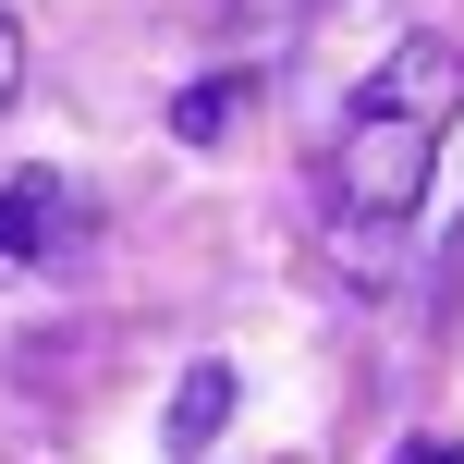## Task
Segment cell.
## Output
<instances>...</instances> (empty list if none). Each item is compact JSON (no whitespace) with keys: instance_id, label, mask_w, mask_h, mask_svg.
Returning a JSON list of instances; mask_svg holds the SVG:
<instances>
[{"instance_id":"obj_1","label":"cell","mask_w":464,"mask_h":464,"mask_svg":"<svg viewBox=\"0 0 464 464\" xmlns=\"http://www.w3.org/2000/svg\"><path fill=\"white\" fill-rule=\"evenodd\" d=\"M464 111V62L452 37H392V62L343 98L330 135V232H403L440 184V135Z\"/></svg>"},{"instance_id":"obj_2","label":"cell","mask_w":464,"mask_h":464,"mask_svg":"<svg viewBox=\"0 0 464 464\" xmlns=\"http://www.w3.org/2000/svg\"><path fill=\"white\" fill-rule=\"evenodd\" d=\"M232 428V367L208 354V367H184V392H171V452H208Z\"/></svg>"},{"instance_id":"obj_3","label":"cell","mask_w":464,"mask_h":464,"mask_svg":"<svg viewBox=\"0 0 464 464\" xmlns=\"http://www.w3.org/2000/svg\"><path fill=\"white\" fill-rule=\"evenodd\" d=\"M49 208H62L49 171H0V269H24V256L49 245Z\"/></svg>"},{"instance_id":"obj_4","label":"cell","mask_w":464,"mask_h":464,"mask_svg":"<svg viewBox=\"0 0 464 464\" xmlns=\"http://www.w3.org/2000/svg\"><path fill=\"white\" fill-rule=\"evenodd\" d=\"M232 111H245V86H232V73H196L171 122H184V147H220V135H232Z\"/></svg>"},{"instance_id":"obj_5","label":"cell","mask_w":464,"mask_h":464,"mask_svg":"<svg viewBox=\"0 0 464 464\" xmlns=\"http://www.w3.org/2000/svg\"><path fill=\"white\" fill-rule=\"evenodd\" d=\"M13 86H24V24H13V0H0V111H13Z\"/></svg>"},{"instance_id":"obj_6","label":"cell","mask_w":464,"mask_h":464,"mask_svg":"<svg viewBox=\"0 0 464 464\" xmlns=\"http://www.w3.org/2000/svg\"><path fill=\"white\" fill-rule=\"evenodd\" d=\"M392 464H464V440H403Z\"/></svg>"}]
</instances>
